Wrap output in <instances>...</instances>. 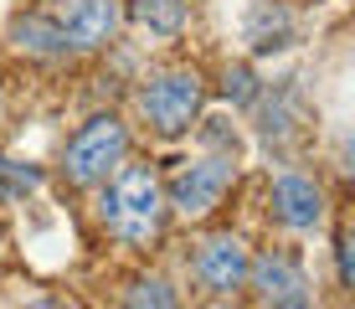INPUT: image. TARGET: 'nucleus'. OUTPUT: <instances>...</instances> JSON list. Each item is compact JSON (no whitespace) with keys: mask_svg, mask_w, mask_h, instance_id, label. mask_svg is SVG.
<instances>
[{"mask_svg":"<svg viewBox=\"0 0 355 309\" xmlns=\"http://www.w3.org/2000/svg\"><path fill=\"white\" fill-rule=\"evenodd\" d=\"M160 212H165V191H160V176L150 165H124L119 181L98 201V217L129 242H150L160 232Z\"/></svg>","mask_w":355,"mask_h":309,"instance_id":"f257e3e1","label":"nucleus"},{"mask_svg":"<svg viewBox=\"0 0 355 309\" xmlns=\"http://www.w3.org/2000/svg\"><path fill=\"white\" fill-rule=\"evenodd\" d=\"M129 150V134H124V124H119L114 114H98L88 119L78 134L67 140V155H62V170H67V181H78V185H93V181H103L108 170L124 160Z\"/></svg>","mask_w":355,"mask_h":309,"instance_id":"f03ea898","label":"nucleus"},{"mask_svg":"<svg viewBox=\"0 0 355 309\" xmlns=\"http://www.w3.org/2000/svg\"><path fill=\"white\" fill-rule=\"evenodd\" d=\"M139 103H144V119H150L165 140H175V134L191 129L196 108H201V78H196V72H165V78H155L150 88H144Z\"/></svg>","mask_w":355,"mask_h":309,"instance_id":"7ed1b4c3","label":"nucleus"},{"mask_svg":"<svg viewBox=\"0 0 355 309\" xmlns=\"http://www.w3.org/2000/svg\"><path fill=\"white\" fill-rule=\"evenodd\" d=\"M252 283H258V299L263 304H284V309H304L309 304V278H304V268L293 263L284 253H268L258 263H248Z\"/></svg>","mask_w":355,"mask_h":309,"instance_id":"20e7f679","label":"nucleus"},{"mask_svg":"<svg viewBox=\"0 0 355 309\" xmlns=\"http://www.w3.org/2000/svg\"><path fill=\"white\" fill-rule=\"evenodd\" d=\"M52 21L67 36V47H103L119 16H114V0H57Z\"/></svg>","mask_w":355,"mask_h":309,"instance_id":"39448f33","label":"nucleus"},{"mask_svg":"<svg viewBox=\"0 0 355 309\" xmlns=\"http://www.w3.org/2000/svg\"><path fill=\"white\" fill-rule=\"evenodd\" d=\"M227 181H232V165H227V160H201V165H186L175 181H170V201H175L186 217H201V212H211V206H216V196L227 191Z\"/></svg>","mask_w":355,"mask_h":309,"instance_id":"423d86ee","label":"nucleus"},{"mask_svg":"<svg viewBox=\"0 0 355 309\" xmlns=\"http://www.w3.org/2000/svg\"><path fill=\"white\" fill-rule=\"evenodd\" d=\"M196 274H201V283L211 294L242 289V278H248V247L237 237H211L201 253H196Z\"/></svg>","mask_w":355,"mask_h":309,"instance_id":"0eeeda50","label":"nucleus"},{"mask_svg":"<svg viewBox=\"0 0 355 309\" xmlns=\"http://www.w3.org/2000/svg\"><path fill=\"white\" fill-rule=\"evenodd\" d=\"M273 212H278L284 227H314V222L324 217V196H320V185H314V181L284 176L273 185Z\"/></svg>","mask_w":355,"mask_h":309,"instance_id":"6e6552de","label":"nucleus"},{"mask_svg":"<svg viewBox=\"0 0 355 309\" xmlns=\"http://www.w3.org/2000/svg\"><path fill=\"white\" fill-rule=\"evenodd\" d=\"M10 36H16L26 52H36V57H57V52H67V36L57 31V21H42V16H21L16 26H10Z\"/></svg>","mask_w":355,"mask_h":309,"instance_id":"1a4fd4ad","label":"nucleus"},{"mask_svg":"<svg viewBox=\"0 0 355 309\" xmlns=\"http://www.w3.org/2000/svg\"><path fill=\"white\" fill-rule=\"evenodd\" d=\"M288 10H278V6H263V10H252V21H248V42H252V52H273V47H288Z\"/></svg>","mask_w":355,"mask_h":309,"instance_id":"9d476101","label":"nucleus"},{"mask_svg":"<svg viewBox=\"0 0 355 309\" xmlns=\"http://www.w3.org/2000/svg\"><path fill=\"white\" fill-rule=\"evenodd\" d=\"M134 21L160 36H175L186 26V0H134Z\"/></svg>","mask_w":355,"mask_h":309,"instance_id":"9b49d317","label":"nucleus"},{"mask_svg":"<svg viewBox=\"0 0 355 309\" xmlns=\"http://www.w3.org/2000/svg\"><path fill=\"white\" fill-rule=\"evenodd\" d=\"M129 304H175V294H170L160 278H150V283H134L129 289Z\"/></svg>","mask_w":355,"mask_h":309,"instance_id":"f8f14e48","label":"nucleus"},{"mask_svg":"<svg viewBox=\"0 0 355 309\" xmlns=\"http://www.w3.org/2000/svg\"><path fill=\"white\" fill-rule=\"evenodd\" d=\"M335 253H340V283L350 289V283H355V253H350V237H340Z\"/></svg>","mask_w":355,"mask_h":309,"instance_id":"ddd939ff","label":"nucleus"},{"mask_svg":"<svg viewBox=\"0 0 355 309\" xmlns=\"http://www.w3.org/2000/svg\"><path fill=\"white\" fill-rule=\"evenodd\" d=\"M227 93H237V98H252V78H248V72H237V78L227 83Z\"/></svg>","mask_w":355,"mask_h":309,"instance_id":"4468645a","label":"nucleus"}]
</instances>
